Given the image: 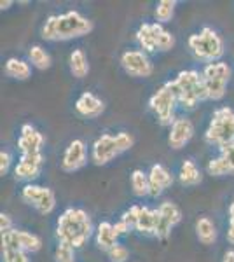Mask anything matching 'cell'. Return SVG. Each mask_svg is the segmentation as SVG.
Returning <instances> with one entry per match:
<instances>
[{"label":"cell","mask_w":234,"mask_h":262,"mask_svg":"<svg viewBox=\"0 0 234 262\" xmlns=\"http://www.w3.org/2000/svg\"><path fill=\"white\" fill-rule=\"evenodd\" d=\"M93 32V21L79 11H67L63 14H51L42 27L44 40H70L79 39Z\"/></svg>","instance_id":"1"},{"label":"cell","mask_w":234,"mask_h":262,"mask_svg":"<svg viewBox=\"0 0 234 262\" xmlns=\"http://www.w3.org/2000/svg\"><path fill=\"white\" fill-rule=\"evenodd\" d=\"M93 234V222L82 208H67L59 215L56 224V236L59 243L80 248Z\"/></svg>","instance_id":"2"},{"label":"cell","mask_w":234,"mask_h":262,"mask_svg":"<svg viewBox=\"0 0 234 262\" xmlns=\"http://www.w3.org/2000/svg\"><path fill=\"white\" fill-rule=\"evenodd\" d=\"M169 84L175 91L178 103L185 108H194L199 101L208 100L203 74H199L198 70L178 72V75L173 81H169Z\"/></svg>","instance_id":"3"},{"label":"cell","mask_w":234,"mask_h":262,"mask_svg":"<svg viewBox=\"0 0 234 262\" xmlns=\"http://www.w3.org/2000/svg\"><path fill=\"white\" fill-rule=\"evenodd\" d=\"M133 137L126 131H121L117 135L105 133L100 138H96V142L93 143L91 149V161L96 166H105L112 161L114 158H117L119 154L130 150L133 147Z\"/></svg>","instance_id":"4"},{"label":"cell","mask_w":234,"mask_h":262,"mask_svg":"<svg viewBox=\"0 0 234 262\" xmlns=\"http://www.w3.org/2000/svg\"><path fill=\"white\" fill-rule=\"evenodd\" d=\"M205 140L210 145L222 149L224 145L234 142V111L229 107L217 108L205 131Z\"/></svg>","instance_id":"5"},{"label":"cell","mask_w":234,"mask_h":262,"mask_svg":"<svg viewBox=\"0 0 234 262\" xmlns=\"http://www.w3.org/2000/svg\"><path fill=\"white\" fill-rule=\"evenodd\" d=\"M187 44H189V48L194 53L196 58L208 63L219 61V58L224 54V42L220 39L219 33L210 27L201 28L199 33L190 35Z\"/></svg>","instance_id":"6"},{"label":"cell","mask_w":234,"mask_h":262,"mask_svg":"<svg viewBox=\"0 0 234 262\" xmlns=\"http://www.w3.org/2000/svg\"><path fill=\"white\" fill-rule=\"evenodd\" d=\"M137 40L140 48L147 53H164L175 48V37L172 35V32L164 30L161 23H143L137 32Z\"/></svg>","instance_id":"7"},{"label":"cell","mask_w":234,"mask_h":262,"mask_svg":"<svg viewBox=\"0 0 234 262\" xmlns=\"http://www.w3.org/2000/svg\"><path fill=\"white\" fill-rule=\"evenodd\" d=\"M201 74L206 86L208 100H222L227 91V84L231 81V67L224 61H214L208 63Z\"/></svg>","instance_id":"8"},{"label":"cell","mask_w":234,"mask_h":262,"mask_svg":"<svg viewBox=\"0 0 234 262\" xmlns=\"http://www.w3.org/2000/svg\"><path fill=\"white\" fill-rule=\"evenodd\" d=\"M177 103H178L177 95L169 82L163 84V86L151 96V100H148V107L156 114L159 124H163V126H172L173 122H175Z\"/></svg>","instance_id":"9"},{"label":"cell","mask_w":234,"mask_h":262,"mask_svg":"<svg viewBox=\"0 0 234 262\" xmlns=\"http://www.w3.org/2000/svg\"><path fill=\"white\" fill-rule=\"evenodd\" d=\"M21 198L40 215H49L56 208V196H54L53 189L44 187V185L27 184L21 189Z\"/></svg>","instance_id":"10"},{"label":"cell","mask_w":234,"mask_h":262,"mask_svg":"<svg viewBox=\"0 0 234 262\" xmlns=\"http://www.w3.org/2000/svg\"><path fill=\"white\" fill-rule=\"evenodd\" d=\"M121 65L131 77H151L154 72V65L148 60L143 51H126L121 56Z\"/></svg>","instance_id":"11"},{"label":"cell","mask_w":234,"mask_h":262,"mask_svg":"<svg viewBox=\"0 0 234 262\" xmlns=\"http://www.w3.org/2000/svg\"><path fill=\"white\" fill-rule=\"evenodd\" d=\"M2 247H14L27 253H35L42 248V239L33 232L23 229H12L2 234Z\"/></svg>","instance_id":"12"},{"label":"cell","mask_w":234,"mask_h":262,"mask_svg":"<svg viewBox=\"0 0 234 262\" xmlns=\"http://www.w3.org/2000/svg\"><path fill=\"white\" fill-rule=\"evenodd\" d=\"M157 210H159V222H157L156 236L159 239H166L173 227L182 221V212L172 201H164Z\"/></svg>","instance_id":"13"},{"label":"cell","mask_w":234,"mask_h":262,"mask_svg":"<svg viewBox=\"0 0 234 262\" xmlns=\"http://www.w3.org/2000/svg\"><path fill=\"white\" fill-rule=\"evenodd\" d=\"M88 163V154H86V145L82 140H74L69 143V147L63 152L61 159V168L67 173H74L80 170L84 164Z\"/></svg>","instance_id":"14"},{"label":"cell","mask_w":234,"mask_h":262,"mask_svg":"<svg viewBox=\"0 0 234 262\" xmlns=\"http://www.w3.org/2000/svg\"><path fill=\"white\" fill-rule=\"evenodd\" d=\"M194 137V124L187 117H178L172 124L168 135V143L172 149L180 150L182 147H185L190 142V138Z\"/></svg>","instance_id":"15"},{"label":"cell","mask_w":234,"mask_h":262,"mask_svg":"<svg viewBox=\"0 0 234 262\" xmlns=\"http://www.w3.org/2000/svg\"><path fill=\"white\" fill-rule=\"evenodd\" d=\"M44 135L37 131L32 124L21 126V135L18 140V147L21 154H42V147H44Z\"/></svg>","instance_id":"16"},{"label":"cell","mask_w":234,"mask_h":262,"mask_svg":"<svg viewBox=\"0 0 234 262\" xmlns=\"http://www.w3.org/2000/svg\"><path fill=\"white\" fill-rule=\"evenodd\" d=\"M44 156L42 154H25L14 168V175L18 180H33L40 175Z\"/></svg>","instance_id":"17"},{"label":"cell","mask_w":234,"mask_h":262,"mask_svg":"<svg viewBox=\"0 0 234 262\" xmlns=\"http://www.w3.org/2000/svg\"><path fill=\"white\" fill-rule=\"evenodd\" d=\"M173 184V175L163 164H152L148 171V185H151V196H161L169 185Z\"/></svg>","instance_id":"18"},{"label":"cell","mask_w":234,"mask_h":262,"mask_svg":"<svg viewBox=\"0 0 234 262\" xmlns=\"http://www.w3.org/2000/svg\"><path fill=\"white\" fill-rule=\"evenodd\" d=\"M75 111H77L82 117L88 119H96L98 116H101L105 111V103L98 98L96 95H93L91 91H84L75 101Z\"/></svg>","instance_id":"19"},{"label":"cell","mask_w":234,"mask_h":262,"mask_svg":"<svg viewBox=\"0 0 234 262\" xmlns=\"http://www.w3.org/2000/svg\"><path fill=\"white\" fill-rule=\"evenodd\" d=\"M117 239H119V234L114 227V224L110 222H101L100 226L96 227V245L98 248L105 252H110L114 247H117Z\"/></svg>","instance_id":"20"},{"label":"cell","mask_w":234,"mask_h":262,"mask_svg":"<svg viewBox=\"0 0 234 262\" xmlns=\"http://www.w3.org/2000/svg\"><path fill=\"white\" fill-rule=\"evenodd\" d=\"M157 222H159V210H151V208H147V206H142V208H140L138 222H137V227H135V229L140 231L142 234L156 236Z\"/></svg>","instance_id":"21"},{"label":"cell","mask_w":234,"mask_h":262,"mask_svg":"<svg viewBox=\"0 0 234 262\" xmlns=\"http://www.w3.org/2000/svg\"><path fill=\"white\" fill-rule=\"evenodd\" d=\"M178 180L182 182V185H187V187H194V185H199L203 180V175L199 171V168L196 166L194 161L190 159H185L180 166V171H178Z\"/></svg>","instance_id":"22"},{"label":"cell","mask_w":234,"mask_h":262,"mask_svg":"<svg viewBox=\"0 0 234 262\" xmlns=\"http://www.w3.org/2000/svg\"><path fill=\"white\" fill-rule=\"evenodd\" d=\"M69 65H70L72 75H74V77H77V79H84L89 74V61H88L86 53H84L82 49H74V51H72Z\"/></svg>","instance_id":"23"},{"label":"cell","mask_w":234,"mask_h":262,"mask_svg":"<svg viewBox=\"0 0 234 262\" xmlns=\"http://www.w3.org/2000/svg\"><path fill=\"white\" fill-rule=\"evenodd\" d=\"M196 236L203 245H214L217 239V227L208 217H199L196 222Z\"/></svg>","instance_id":"24"},{"label":"cell","mask_w":234,"mask_h":262,"mask_svg":"<svg viewBox=\"0 0 234 262\" xmlns=\"http://www.w3.org/2000/svg\"><path fill=\"white\" fill-rule=\"evenodd\" d=\"M6 74L16 81H27L32 75V67L27 61L18 60V58H9L6 61Z\"/></svg>","instance_id":"25"},{"label":"cell","mask_w":234,"mask_h":262,"mask_svg":"<svg viewBox=\"0 0 234 262\" xmlns=\"http://www.w3.org/2000/svg\"><path fill=\"white\" fill-rule=\"evenodd\" d=\"M131 189L133 194L138 198L151 196V185H148V173H143L142 170H135L131 173Z\"/></svg>","instance_id":"26"},{"label":"cell","mask_w":234,"mask_h":262,"mask_svg":"<svg viewBox=\"0 0 234 262\" xmlns=\"http://www.w3.org/2000/svg\"><path fill=\"white\" fill-rule=\"evenodd\" d=\"M28 58L32 61V65L39 70H48L51 67V56L42 46H32L28 51Z\"/></svg>","instance_id":"27"},{"label":"cell","mask_w":234,"mask_h":262,"mask_svg":"<svg viewBox=\"0 0 234 262\" xmlns=\"http://www.w3.org/2000/svg\"><path fill=\"white\" fill-rule=\"evenodd\" d=\"M175 7H177L175 0H161V2H157L154 11L157 23H168V21H172L173 14H175Z\"/></svg>","instance_id":"28"},{"label":"cell","mask_w":234,"mask_h":262,"mask_svg":"<svg viewBox=\"0 0 234 262\" xmlns=\"http://www.w3.org/2000/svg\"><path fill=\"white\" fill-rule=\"evenodd\" d=\"M206 170H208L210 175H214V177H222V175H229V173H234L231 164L225 161L222 156H220V158L211 159V161H208Z\"/></svg>","instance_id":"29"},{"label":"cell","mask_w":234,"mask_h":262,"mask_svg":"<svg viewBox=\"0 0 234 262\" xmlns=\"http://www.w3.org/2000/svg\"><path fill=\"white\" fill-rule=\"evenodd\" d=\"M54 259L56 262H75V248L70 245L59 243L54 250Z\"/></svg>","instance_id":"30"},{"label":"cell","mask_w":234,"mask_h":262,"mask_svg":"<svg viewBox=\"0 0 234 262\" xmlns=\"http://www.w3.org/2000/svg\"><path fill=\"white\" fill-rule=\"evenodd\" d=\"M2 253H4V262H28L27 252L19 250V248L2 247Z\"/></svg>","instance_id":"31"},{"label":"cell","mask_w":234,"mask_h":262,"mask_svg":"<svg viewBox=\"0 0 234 262\" xmlns=\"http://www.w3.org/2000/svg\"><path fill=\"white\" fill-rule=\"evenodd\" d=\"M140 208L142 206L135 205V206H130V210H126L124 213H122V217L119 219L121 222H124L130 229H135L137 227V222H138V215H140Z\"/></svg>","instance_id":"32"},{"label":"cell","mask_w":234,"mask_h":262,"mask_svg":"<svg viewBox=\"0 0 234 262\" xmlns=\"http://www.w3.org/2000/svg\"><path fill=\"white\" fill-rule=\"evenodd\" d=\"M107 253H109V259L112 262H126L130 259V250H127L124 245H117V247H114Z\"/></svg>","instance_id":"33"},{"label":"cell","mask_w":234,"mask_h":262,"mask_svg":"<svg viewBox=\"0 0 234 262\" xmlns=\"http://www.w3.org/2000/svg\"><path fill=\"white\" fill-rule=\"evenodd\" d=\"M220 156L231 164V168L234 170V142L227 143V145H224L222 149H220Z\"/></svg>","instance_id":"34"},{"label":"cell","mask_w":234,"mask_h":262,"mask_svg":"<svg viewBox=\"0 0 234 262\" xmlns=\"http://www.w3.org/2000/svg\"><path fill=\"white\" fill-rule=\"evenodd\" d=\"M11 163H12V158L7 150H2L0 152V175H6L11 168Z\"/></svg>","instance_id":"35"},{"label":"cell","mask_w":234,"mask_h":262,"mask_svg":"<svg viewBox=\"0 0 234 262\" xmlns=\"http://www.w3.org/2000/svg\"><path fill=\"white\" fill-rule=\"evenodd\" d=\"M227 242L234 245V200L229 206V229H227Z\"/></svg>","instance_id":"36"},{"label":"cell","mask_w":234,"mask_h":262,"mask_svg":"<svg viewBox=\"0 0 234 262\" xmlns=\"http://www.w3.org/2000/svg\"><path fill=\"white\" fill-rule=\"evenodd\" d=\"M14 227H12V221H11V217L7 213H0V231H2V234L4 232H9L12 231Z\"/></svg>","instance_id":"37"},{"label":"cell","mask_w":234,"mask_h":262,"mask_svg":"<svg viewBox=\"0 0 234 262\" xmlns=\"http://www.w3.org/2000/svg\"><path fill=\"white\" fill-rule=\"evenodd\" d=\"M114 227H116V231H117V234H119V236H122V234H127V232L131 231L130 227H127L126 224H124V222H121V221L114 224Z\"/></svg>","instance_id":"38"},{"label":"cell","mask_w":234,"mask_h":262,"mask_svg":"<svg viewBox=\"0 0 234 262\" xmlns=\"http://www.w3.org/2000/svg\"><path fill=\"white\" fill-rule=\"evenodd\" d=\"M224 262H234V250L225 252V255H224Z\"/></svg>","instance_id":"39"},{"label":"cell","mask_w":234,"mask_h":262,"mask_svg":"<svg viewBox=\"0 0 234 262\" xmlns=\"http://www.w3.org/2000/svg\"><path fill=\"white\" fill-rule=\"evenodd\" d=\"M12 4H14V2H11V0H6V2L2 0V2H0V9H2V11H4V9H9Z\"/></svg>","instance_id":"40"}]
</instances>
